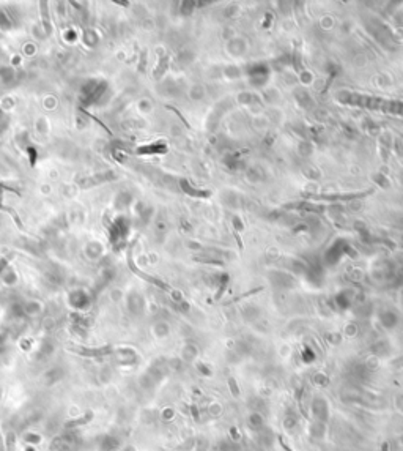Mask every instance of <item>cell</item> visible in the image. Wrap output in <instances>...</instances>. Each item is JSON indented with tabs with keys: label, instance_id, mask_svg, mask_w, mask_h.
<instances>
[{
	"label": "cell",
	"instance_id": "1",
	"mask_svg": "<svg viewBox=\"0 0 403 451\" xmlns=\"http://www.w3.org/2000/svg\"><path fill=\"white\" fill-rule=\"evenodd\" d=\"M345 103L350 105H359L362 108H372L378 111H386L392 114H403V105L401 103H392V101H384V99H375L370 96H362V95H345Z\"/></svg>",
	"mask_w": 403,
	"mask_h": 451
}]
</instances>
